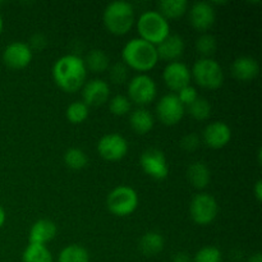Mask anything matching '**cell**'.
Here are the masks:
<instances>
[{
  "label": "cell",
  "mask_w": 262,
  "mask_h": 262,
  "mask_svg": "<svg viewBox=\"0 0 262 262\" xmlns=\"http://www.w3.org/2000/svg\"><path fill=\"white\" fill-rule=\"evenodd\" d=\"M191 69L182 61H171L166 64L163 72V79L168 89L178 92L191 84Z\"/></svg>",
  "instance_id": "cell-13"
},
{
  "label": "cell",
  "mask_w": 262,
  "mask_h": 262,
  "mask_svg": "<svg viewBox=\"0 0 262 262\" xmlns=\"http://www.w3.org/2000/svg\"><path fill=\"white\" fill-rule=\"evenodd\" d=\"M187 179L196 189H204L211 181V171L202 161H194L187 169Z\"/></svg>",
  "instance_id": "cell-20"
},
{
  "label": "cell",
  "mask_w": 262,
  "mask_h": 262,
  "mask_svg": "<svg viewBox=\"0 0 262 262\" xmlns=\"http://www.w3.org/2000/svg\"><path fill=\"white\" fill-rule=\"evenodd\" d=\"M123 63L137 72H148L156 67L159 61L156 46L142 38H132L122 50Z\"/></svg>",
  "instance_id": "cell-2"
},
{
  "label": "cell",
  "mask_w": 262,
  "mask_h": 262,
  "mask_svg": "<svg viewBox=\"0 0 262 262\" xmlns=\"http://www.w3.org/2000/svg\"><path fill=\"white\" fill-rule=\"evenodd\" d=\"M110 96V87L107 82L102 79H91L86 81L82 87V101L87 106H101L107 102Z\"/></svg>",
  "instance_id": "cell-15"
},
{
  "label": "cell",
  "mask_w": 262,
  "mask_h": 262,
  "mask_svg": "<svg viewBox=\"0 0 262 262\" xmlns=\"http://www.w3.org/2000/svg\"><path fill=\"white\" fill-rule=\"evenodd\" d=\"M230 71L235 79L241 82H248L257 77L258 72H260V66L255 58L245 55L239 56L233 61Z\"/></svg>",
  "instance_id": "cell-19"
},
{
  "label": "cell",
  "mask_w": 262,
  "mask_h": 262,
  "mask_svg": "<svg viewBox=\"0 0 262 262\" xmlns=\"http://www.w3.org/2000/svg\"><path fill=\"white\" fill-rule=\"evenodd\" d=\"M64 163L68 168L73 169V170H79V169H83L89 164V158H87L86 152L83 150L72 147L64 154Z\"/></svg>",
  "instance_id": "cell-28"
},
{
  "label": "cell",
  "mask_w": 262,
  "mask_h": 262,
  "mask_svg": "<svg viewBox=\"0 0 262 262\" xmlns=\"http://www.w3.org/2000/svg\"><path fill=\"white\" fill-rule=\"evenodd\" d=\"M104 26L115 36L127 35L136 22L135 8L124 0L109 3L102 14Z\"/></svg>",
  "instance_id": "cell-3"
},
{
  "label": "cell",
  "mask_w": 262,
  "mask_h": 262,
  "mask_svg": "<svg viewBox=\"0 0 262 262\" xmlns=\"http://www.w3.org/2000/svg\"><path fill=\"white\" fill-rule=\"evenodd\" d=\"M189 23L199 32H206L214 26L216 14L211 3L197 2L189 9Z\"/></svg>",
  "instance_id": "cell-14"
},
{
  "label": "cell",
  "mask_w": 262,
  "mask_h": 262,
  "mask_svg": "<svg viewBox=\"0 0 262 262\" xmlns=\"http://www.w3.org/2000/svg\"><path fill=\"white\" fill-rule=\"evenodd\" d=\"M140 199L132 187L118 186L107 194L106 206L113 215L125 217L132 215L137 210Z\"/></svg>",
  "instance_id": "cell-6"
},
{
  "label": "cell",
  "mask_w": 262,
  "mask_h": 262,
  "mask_svg": "<svg viewBox=\"0 0 262 262\" xmlns=\"http://www.w3.org/2000/svg\"><path fill=\"white\" fill-rule=\"evenodd\" d=\"M58 262H90V253L83 246L69 245L60 251Z\"/></svg>",
  "instance_id": "cell-26"
},
{
  "label": "cell",
  "mask_w": 262,
  "mask_h": 262,
  "mask_svg": "<svg viewBox=\"0 0 262 262\" xmlns=\"http://www.w3.org/2000/svg\"><path fill=\"white\" fill-rule=\"evenodd\" d=\"M129 124L137 135L143 136L152 129L155 119L150 110L145 109V107H138L130 113Z\"/></svg>",
  "instance_id": "cell-21"
},
{
  "label": "cell",
  "mask_w": 262,
  "mask_h": 262,
  "mask_svg": "<svg viewBox=\"0 0 262 262\" xmlns=\"http://www.w3.org/2000/svg\"><path fill=\"white\" fill-rule=\"evenodd\" d=\"M222 251L215 246H205L200 248L194 255L192 262H222Z\"/></svg>",
  "instance_id": "cell-31"
},
{
  "label": "cell",
  "mask_w": 262,
  "mask_h": 262,
  "mask_svg": "<svg viewBox=\"0 0 262 262\" xmlns=\"http://www.w3.org/2000/svg\"><path fill=\"white\" fill-rule=\"evenodd\" d=\"M219 206L214 196L209 193H199L191 200L189 215L196 224L209 225L216 219Z\"/></svg>",
  "instance_id": "cell-8"
},
{
  "label": "cell",
  "mask_w": 262,
  "mask_h": 262,
  "mask_svg": "<svg viewBox=\"0 0 262 262\" xmlns=\"http://www.w3.org/2000/svg\"><path fill=\"white\" fill-rule=\"evenodd\" d=\"M97 152L104 160L119 161L127 155L128 142L119 133H109L97 142Z\"/></svg>",
  "instance_id": "cell-11"
},
{
  "label": "cell",
  "mask_w": 262,
  "mask_h": 262,
  "mask_svg": "<svg viewBox=\"0 0 262 262\" xmlns=\"http://www.w3.org/2000/svg\"><path fill=\"white\" fill-rule=\"evenodd\" d=\"M186 114V107L177 94L164 95L156 105V117L164 125H177Z\"/></svg>",
  "instance_id": "cell-9"
},
{
  "label": "cell",
  "mask_w": 262,
  "mask_h": 262,
  "mask_svg": "<svg viewBox=\"0 0 262 262\" xmlns=\"http://www.w3.org/2000/svg\"><path fill=\"white\" fill-rule=\"evenodd\" d=\"M32 50L27 42L14 41L10 42L3 51V61L7 67L12 69H23L30 66L32 60Z\"/></svg>",
  "instance_id": "cell-12"
},
{
  "label": "cell",
  "mask_w": 262,
  "mask_h": 262,
  "mask_svg": "<svg viewBox=\"0 0 262 262\" xmlns=\"http://www.w3.org/2000/svg\"><path fill=\"white\" fill-rule=\"evenodd\" d=\"M90 107L83 101H73L67 107V119L72 124H81L89 118Z\"/></svg>",
  "instance_id": "cell-27"
},
{
  "label": "cell",
  "mask_w": 262,
  "mask_h": 262,
  "mask_svg": "<svg viewBox=\"0 0 262 262\" xmlns=\"http://www.w3.org/2000/svg\"><path fill=\"white\" fill-rule=\"evenodd\" d=\"M177 96H178L179 101L183 104V106L187 107L189 106L192 102L196 101V99L199 97V94H197V90L194 89L193 86L189 84V86L184 87V89H182L181 91H178Z\"/></svg>",
  "instance_id": "cell-34"
},
{
  "label": "cell",
  "mask_w": 262,
  "mask_h": 262,
  "mask_svg": "<svg viewBox=\"0 0 262 262\" xmlns=\"http://www.w3.org/2000/svg\"><path fill=\"white\" fill-rule=\"evenodd\" d=\"M137 32L140 38L156 46L170 35V25L158 10H146L137 19Z\"/></svg>",
  "instance_id": "cell-4"
},
{
  "label": "cell",
  "mask_w": 262,
  "mask_h": 262,
  "mask_svg": "<svg viewBox=\"0 0 262 262\" xmlns=\"http://www.w3.org/2000/svg\"><path fill=\"white\" fill-rule=\"evenodd\" d=\"M142 170L151 178L163 181L169 176V165L165 155L159 148H147L140 158Z\"/></svg>",
  "instance_id": "cell-10"
},
{
  "label": "cell",
  "mask_w": 262,
  "mask_h": 262,
  "mask_svg": "<svg viewBox=\"0 0 262 262\" xmlns=\"http://www.w3.org/2000/svg\"><path fill=\"white\" fill-rule=\"evenodd\" d=\"M56 233H58V227L53 220L40 219L33 223V225L31 227L28 241L30 243H35V245L46 246L56 237Z\"/></svg>",
  "instance_id": "cell-18"
},
{
  "label": "cell",
  "mask_w": 262,
  "mask_h": 262,
  "mask_svg": "<svg viewBox=\"0 0 262 262\" xmlns=\"http://www.w3.org/2000/svg\"><path fill=\"white\" fill-rule=\"evenodd\" d=\"M53 79L63 91L73 94L86 83L87 68L81 56L67 54L59 58L53 66Z\"/></svg>",
  "instance_id": "cell-1"
},
{
  "label": "cell",
  "mask_w": 262,
  "mask_h": 262,
  "mask_svg": "<svg viewBox=\"0 0 262 262\" xmlns=\"http://www.w3.org/2000/svg\"><path fill=\"white\" fill-rule=\"evenodd\" d=\"M3 28H4V20H3L2 14H0V35H2L3 32Z\"/></svg>",
  "instance_id": "cell-41"
},
{
  "label": "cell",
  "mask_w": 262,
  "mask_h": 262,
  "mask_svg": "<svg viewBox=\"0 0 262 262\" xmlns=\"http://www.w3.org/2000/svg\"><path fill=\"white\" fill-rule=\"evenodd\" d=\"M158 87L152 77L146 73H140L133 77L128 83V99L136 105L145 106L156 99Z\"/></svg>",
  "instance_id": "cell-7"
},
{
  "label": "cell",
  "mask_w": 262,
  "mask_h": 262,
  "mask_svg": "<svg viewBox=\"0 0 262 262\" xmlns=\"http://www.w3.org/2000/svg\"><path fill=\"white\" fill-rule=\"evenodd\" d=\"M188 5L187 0H163V2L158 3V12L166 20L177 19V18H181L188 10Z\"/></svg>",
  "instance_id": "cell-24"
},
{
  "label": "cell",
  "mask_w": 262,
  "mask_h": 262,
  "mask_svg": "<svg viewBox=\"0 0 262 262\" xmlns=\"http://www.w3.org/2000/svg\"><path fill=\"white\" fill-rule=\"evenodd\" d=\"M253 193H255L256 200L260 202L262 200V181L261 179H258V181L255 183V187H253Z\"/></svg>",
  "instance_id": "cell-37"
},
{
  "label": "cell",
  "mask_w": 262,
  "mask_h": 262,
  "mask_svg": "<svg viewBox=\"0 0 262 262\" xmlns=\"http://www.w3.org/2000/svg\"><path fill=\"white\" fill-rule=\"evenodd\" d=\"M191 76L199 86L207 90L219 89L224 82L222 66L211 58L199 59L192 67Z\"/></svg>",
  "instance_id": "cell-5"
},
{
  "label": "cell",
  "mask_w": 262,
  "mask_h": 262,
  "mask_svg": "<svg viewBox=\"0 0 262 262\" xmlns=\"http://www.w3.org/2000/svg\"><path fill=\"white\" fill-rule=\"evenodd\" d=\"M164 237L158 232H147L138 241V250L142 255L151 257L164 250Z\"/></svg>",
  "instance_id": "cell-22"
},
{
  "label": "cell",
  "mask_w": 262,
  "mask_h": 262,
  "mask_svg": "<svg viewBox=\"0 0 262 262\" xmlns=\"http://www.w3.org/2000/svg\"><path fill=\"white\" fill-rule=\"evenodd\" d=\"M132 102L124 95H117L109 101V110L113 115L117 117H123L127 113H129Z\"/></svg>",
  "instance_id": "cell-32"
},
{
  "label": "cell",
  "mask_w": 262,
  "mask_h": 262,
  "mask_svg": "<svg viewBox=\"0 0 262 262\" xmlns=\"http://www.w3.org/2000/svg\"><path fill=\"white\" fill-rule=\"evenodd\" d=\"M216 38L210 33H202L196 40V50L204 58H210L216 51Z\"/></svg>",
  "instance_id": "cell-30"
},
{
  "label": "cell",
  "mask_w": 262,
  "mask_h": 262,
  "mask_svg": "<svg viewBox=\"0 0 262 262\" xmlns=\"http://www.w3.org/2000/svg\"><path fill=\"white\" fill-rule=\"evenodd\" d=\"M247 262H262L261 252H256V253H253V255H251L250 258L247 260Z\"/></svg>",
  "instance_id": "cell-40"
},
{
  "label": "cell",
  "mask_w": 262,
  "mask_h": 262,
  "mask_svg": "<svg viewBox=\"0 0 262 262\" xmlns=\"http://www.w3.org/2000/svg\"><path fill=\"white\" fill-rule=\"evenodd\" d=\"M31 42L28 43V46H30L31 48V50H42L43 48H45L46 46V38L43 37L42 35H41V33H36V35H33L32 37H31Z\"/></svg>",
  "instance_id": "cell-36"
},
{
  "label": "cell",
  "mask_w": 262,
  "mask_h": 262,
  "mask_svg": "<svg viewBox=\"0 0 262 262\" xmlns=\"http://www.w3.org/2000/svg\"><path fill=\"white\" fill-rule=\"evenodd\" d=\"M109 77L113 83L122 84L128 79V67L124 63H115L109 67Z\"/></svg>",
  "instance_id": "cell-33"
},
{
  "label": "cell",
  "mask_w": 262,
  "mask_h": 262,
  "mask_svg": "<svg viewBox=\"0 0 262 262\" xmlns=\"http://www.w3.org/2000/svg\"><path fill=\"white\" fill-rule=\"evenodd\" d=\"M5 220H7V212H5L3 205L0 204V228H3V225L5 224Z\"/></svg>",
  "instance_id": "cell-39"
},
{
  "label": "cell",
  "mask_w": 262,
  "mask_h": 262,
  "mask_svg": "<svg viewBox=\"0 0 262 262\" xmlns=\"http://www.w3.org/2000/svg\"><path fill=\"white\" fill-rule=\"evenodd\" d=\"M188 114L196 120H206L211 115V105L204 97H197L196 101L186 107Z\"/></svg>",
  "instance_id": "cell-29"
},
{
  "label": "cell",
  "mask_w": 262,
  "mask_h": 262,
  "mask_svg": "<svg viewBox=\"0 0 262 262\" xmlns=\"http://www.w3.org/2000/svg\"><path fill=\"white\" fill-rule=\"evenodd\" d=\"M84 66L87 71H91L92 73H104L109 69L110 59L107 54L101 49H92L83 59Z\"/></svg>",
  "instance_id": "cell-23"
},
{
  "label": "cell",
  "mask_w": 262,
  "mask_h": 262,
  "mask_svg": "<svg viewBox=\"0 0 262 262\" xmlns=\"http://www.w3.org/2000/svg\"><path fill=\"white\" fill-rule=\"evenodd\" d=\"M181 147L186 151H194L200 146V136L196 133H188L179 142Z\"/></svg>",
  "instance_id": "cell-35"
},
{
  "label": "cell",
  "mask_w": 262,
  "mask_h": 262,
  "mask_svg": "<svg viewBox=\"0 0 262 262\" xmlns=\"http://www.w3.org/2000/svg\"><path fill=\"white\" fill-rule=\"evenodd\" d=\"M184 49H186V45H184L183 38L179 35H169L165 40L156 45L159 59H163L168 63L178 60L183 55Z\"/></svg>",
  "instance_id": "cell-17"
},
{
  "label": "cell",
  "mask_w": 262,
  "mask_h": 262,
  "mask_svg": "<svg viewBox=\"0 0 262 262\" xmlns=\"http://www.w3.org/2000/svg\"><path fill=\"white\" fill-rule=\"evenodd\" d=\"M22 262H53V255L46 246L28 243L22 253Z\"/></svg>",
  "instance_id": "cell-25"
},
{
  "label": "cell",
  "mask_w": 262,
  "mask_h": 262,
  "mask_svg": "<svg viewBox=\"0 0 262 262\" xmlns=\"http://www.w3.org/2000/svg\"><path fill=\"white\" fill-rule=\"evenodd\" d=\"M202 140L209 147L223 148L232 140V129L224 122H212L205 127Z\"/></svg>",
  "instance_id": "cell-16"
},
{
  "label": "cell",
  "mask_w": 262,
  "mask_h": 262,
  "mask_svg": "<svg viewBox=\"0 0 262 262\" xmlns=\"http://www.w3.org/2000/svg\"><path fill=\"white\" fill-rule=\"evenodd\" d=\"M173 262H192V260H191V257L187 255V253L179 252V253H177L176 256H174Z\"/></svg>",
  "instance_id": "cell-38"
}]
</instances>
